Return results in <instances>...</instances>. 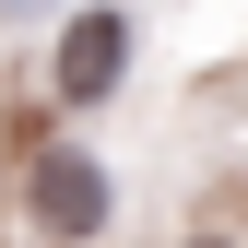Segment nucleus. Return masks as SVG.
Segmentation results:
<instances>
[{"instance_id":"f257e3e1","label":"nucleus","mask_w":248,"mask_h":248,"mask_svg":"<svg viewBox=\"0 0 248 248\" xmlns=\"http://www.w3.org/2000/svg\"><path fill=\"white\" fill-rule=\"evenodd\" d=\"M12 225L36 248H107L118 236V166H107V142L36 130L24 166H12Z\"/></svg>"},{"instance_id":"f03ea898","label":"nucleus","mask_w":248,"mask_h":248,"mask_svg":"<svg viewBox=\"0 0 248 248\" xmlns=\"http://www.w3.org/2000/svg\"><path fill=\"white\" fill-rule=\"evenodd\" d=\"M130 59H142V12L130 0H59V24H47V107H59V130H83V118H107L130 95Z\"/></svg>"},{"instance_id":"7ed1b4c3","label":"nucleus","mask_w":248,"mask_h":248,"mask_svg":"<svg viewBox=\"0 0 248 248\" xmlns=\"http://www.w3.org/2000/svg\"><path fill=\"white\" fill-rule=\"evenodd\" d=\"M24 24H59V0H0V36H24Z\"/></svg>"},{"instance_id":"20e7f679","label":"nucleus","mask_w":248,"mask_h":248,"mask_svg":"<svg viewBox=\"0 0 248 248\" xmlns=\"http://www.w3.org/2000/svg\"><path fill=\"white\" fill-rule=\"evenodd\" d=\"M177 248H236V236H225V225H201V236H177Z\"/></svg>"}]
</instances>
